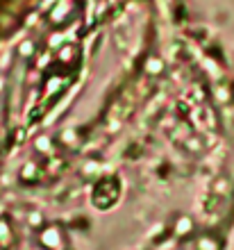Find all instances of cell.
Segmentation results:
<instances>
[{
  "label": "cell",
  "instance_id": "7a4b0ae2",
  "mask_svg": "<svg viewBox=\"0 0 234 250\" xmlns=\"http://www.w3.org/2000/svg\"><path fill=\"white\" fill-rule=\"evenodd\" d=\"M59 241H62V230H59V228H48V230L41 234V246L48 250H57Z\"/></svg>",
  "mask_w": 234,
  "mask_h": 250
},
{
  "label": "cell",
  "instance_id": "6da1fadb",
  "mask_svg": "<svg viewBox=\"0 0 234 250\" xmlns=\"http://www.w3.org/2000/svg\"><path fill=\"white\" fill-rule=\"evenodd\" d=\"M118 198V185L116 182H100V185L96 187V193H93V203H96V207H100V209H107L109 205L116 203Z\"/></svg>",
  "mask_w": 234,
  "mask_h": 250
},
{
  "label": "cell",
  "instance_id": "3957f363",
  "mask_svg": "<svg viewBox=\"0 0 234 250\" xmlns=\"http://www.w3.org/2000/svg\"><path fill=\"white\" fill-rule=\"evenodd\" d=\"M9 239H12V232H9V225L7 223H0V241H9Z\"/></svg>",
  "mask_w": 234,
  "mask_h": 250
}]
</instances>
